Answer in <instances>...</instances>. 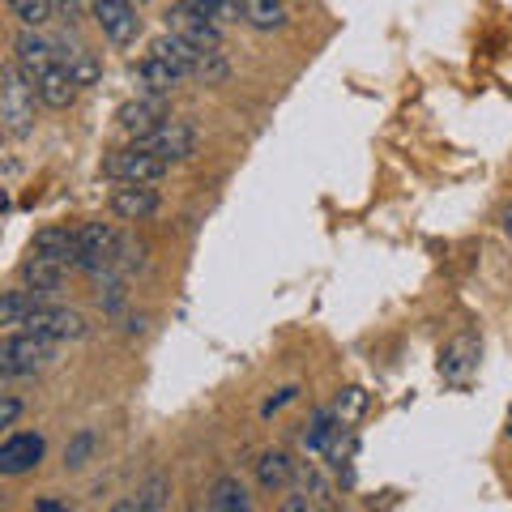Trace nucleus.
Masks as SVG:
<instances>
[{
	"instance_id": "nucleus-1",
	"label": "nucleus",
	"mask_w": 512,
	"mask_h": 512,
	"mask_svg": "<svg viewBox=\"0 0 512 512\" xmlns=\"http://www.w3.org/2000/svg\"><path fill=\"white\" fill-rule=\"evenodd\" d=\"M52 359H56V346L43 338H30V333L0 338V380H26Z\"/></svg>"
},
{
	"instance_id": "nucleus-2",
	"label": "nucleus",
	"mask_w": 512,
	"mask_h": 512,
	"mask_svg": "<svg viewBox=\"0 0 512 512\" xmlns=\"http://www.w3.org/2000/svg\"><path fill=\"white\" fill-rule=\"evenodd\" d=\"M167 35L184 39L192 47H205V52H214L222 43V26L210 22V13H205V0H175L167 9Z\"/></svg>"
},
{
	"instance_id": "nucleus-3",
	"label": "nucleus",
	"mask_w": 512,
	"mask_h": 512,
	"mask_svg": "<svg viewBox=\"0 0 512 512\" xmlns=\"http://www.w3.org/2000/svg\"><path fill=\"white\" fill-rule=\"evenodd\" d=\"M133 146L154 154V158H163V163H180V158L197 154V128H192L188 120H171L167 116L163 124H154L150 133L133 137Z\"/></svg>"
},
{
	"instance_id": "nucleus-4",
	"label": "nucleus",
	"mask_w": 512,
	"mask_h": 512,
	"mask_svg": "<svg viewBox=\"0 0 512 512\" xmlns=\"http://www.w3.org/2000/svg\"><path fill=\"white\" fill-rule=\"evenodd\" d=\"M0 120L13 137H26L35 128V86L18 69L0 73Z\"/></svg>"
},
{
	"instance_id": "nucleus-5",
	"label": "nucleus",
	"mask_w": 512,
	"mask_h": 512,
	"mask_svg": "<svg viewBox=\"0 0 512 512\" xmlns=\"http://www.w3.org/2000/svg\"><path fill=\"white\" fill-rule=\"evenodd\" d=\"M86 316L73 312V308H60V303H39L35 312H30V320L22 325V333H30V338H43V342H77L86 338Z\"/></svg>"
},
{
	"instance_id": "nucleus-6",
	"label": "nucleus",
	"mask_w": 512,
	"mask_h": 512,
	"mask_svg": "<svg viewBox=\"0 0 512 512\" xmlns=\"http://www.w3.org/2000/svg\"><path fill=\"white\" fill-rule=\"evenodd\" d=\"M120 256V235L107 222H82L77 227V269L86 274H107Z\"/></svg>"
},
{
	"instance_id": "nucleus-7",
	"label": "nucleus",
	"mask_w": 512,
	"mask_h": 512,
	"mask_svg": "<svg viewBox=\"0 0 512 512\" xmlns=\"http://www.w3.org/2000/svg\"><path fill=\"white\" fill-rule=\"evenodd\" d=\"M86 9L94 13L99 30H103V35L116 43V47L137 43L141 18H137V5H133V0H86Z\"/></svg>"
},
{
	"instance_id": "nucleus-8",
	"label": "nucleus",
	"mask_w": 512,
	"mask_h": 512,
	"mask_svg": "<svg viewBox=\"0 0 512 512\" xmlns=\"http://www.w3.org/2000/svg\"><path fill=\"white\" fill-rule=\"evenodd\" d=\"M103 175L107 180H116V184H154V180H163L167 175V163L163 158H154L146 150H137V146H128V150H116L103 163Z\"/></svg>"
},
{
	"instance_id": "nucleus-9",
	"label": "nucleus",
	"mask_w": 512,
	"mask_h": 512,
	"mask_svg": "<svg viewBox=\"0 0 512 512\" xmlns=\"http://www.w3.org/2000/svg\"><path fill=\"white\" fill-rule=\"evenodd\" d=\"M47 444L39 431H13V436L0 444V474L5 478H18V474H30L43 461Z\"/></svg>"
},
{
	"instance_id": "nucleus-10",
	"label": "nucleus",
	"mask_w": 512,
	"mask_h": 512,
	"mask_svg": "<svg viewBox=\"0 0 512 512\" xmlns=\"http://www.w3.org/2000/svg\"><path fill=\"white\" fill-rule=\"evenodd\" d=\"M13 52H18V73L26 77L30 86H35L47 69H56V64H60L56 43H52V39H43L39 30H22L18 43H13Z\"/></svg>"
},
{
	"instance_id": "nucleus-11",
	"label": "nucleus",
	"mask_w": 512,
	"mask_h": 512,
	"mask_svg": "<svg viewBox=\"0 0 512 512\" xmlns=\"http://www.w3.org/2000/svg\"><path fill=\"white\" fill-rule=\"evenodd\" d=\"M111 214L124 218V222H141L158 214V192L146 188V184H120L116 192H111Z\"/></svg>"
},
{
	"instance_id": "nucleus-12",
	"label": "nucleus",
	"mask_w": 512,
	"mask_h": 512,
	"mask_svg": "<svg viewBox=\"0 0 512 512\" xmlns=\"http://www.w3.org/2000/svg\"><path fill=\"white\" fill-rule=\"evenodd\" d=\"M22 278H26V291H35V295H56V291H60V282L69 278V265L47 261V256L30 252V261L22 265Z\"/></svg>"
},
{
	"instance_id": "nucleus-13",
	"label": "nucleus",
	"mask_w": 512,
	"mask_h": 512,
	"mask_svg": "<svg viewBox=\"0 0 512 512\" xmlns=\"http://www.w3.org/2000/svg\"><path fill=\"white\" fill-rule=\"evenodd\" d=\"M30 252H39V256H47V261H60V265L77 269V231H69V227H43L35 235V248H30Z\"/></svg>"
},
{
	"instance_id": "nucleus-14",
	"label": "nucleus",
	"mask_w": 512,
	"mask_h": 512,
	"mask_svg": "<svg viewBox=\"0 0 512 512\" xmlns=\"http://www.w3.org/2000/svg\"><path fill=\"white\" fill-rule=\"evenodd\" d=\"M120 128L124 133H133V137H141V133H150L154 124H163L167 120V111H163V99H146V94H141L137 103H124L120 107Z\"/></svg>"
},
{
	"instance_id": "nucleus-15",
	"label": "nucleus",
	"mask_w": 512,
	"mask_h": 512,
	"mask_svg": "<svg viewBox=\"0 0 512 512\" xmlns=\"http://www.w3.org/2000/svg\"><path fill=\"white\" fill-rule=\"evenodd\" d=\"M35 94H39V103H43V107L64 111V107H73V99H77V82L56 64V69H47L39 82H35Z\"/></svg>"
},
{
	"instance_id": "nucleus-16",
	"label": "nucleus",
	"mask_w": 512,
	"mask_h": 512,
	"mask_svg": "<svg viewBox=\"0 0 512 512\" xmlns=\"http://www.w3.org/2000/svg\"><path fill=\"white\" fill-rule=\"evenodd\" d=\"M137 82H141V90H146V99H163V94H171L175 86L184 82V77L175 73V69H167L158 56L146 52V60L137 64Z\"/></svg>"
},
{
	"instance_id": "nucleus-17",
	"label": "nucleus",
	"mask_w": 512,
	"mask_h": 512,
	"mask_svg": "<svg viewBox=\"0 0 512 512\" xmlns=\"http://www.w3.org/2000/svg\"><path fill=\"white\" fill-rule=\"evenodd\" d=\"M291 478H295V461H291L286 448H269V453H261V461H256V483H261L265 491H282Z\"/></svg>"
},
{
	"instance_id": "nucleus-18",
	"label": "nucleus",
	"mask_w": 512,
	"mask_h": 512,
	"mask_svg": "<svg viewBox=\"0 0 512 512\" xmlns=\"http://www.w3.org/2000/svg\"><path fill=\"white\" fill-rule=\"evenodd\" d=\"M39 303H43V295H35V291H5L0 295V329H22Z\"/></svg>"
},
{
	"instance_id": "nucleus-19",
	"label": "nucleus",
	"mask_w": 512,
	"mask_h": 512,
	"mask_svg": "<svg viewBox=\"0 0 512 512\" xmlns=\"http://www.w3.org/2000/svg\"><path fill=\"white\" fill-rule=\"evenodd\" d=\"M244 22L256 30H278L286 26V9L282 0H244Z\"/></svg>"
},
{
	"instance_id": "nucleus-20",
	"label": "nucleus",
	"mask_w": 512,
	"mask_h": 512,
	"mask_svg": "<svg viewBox=\"0 0 512 512\" xmlns=\"http://www.w3.org/2000/svg\"><path fill=\"white\" fill-rule=\"evenodd\" d=\"M210 512H248V491L239 487V478H218L210 491Z\"/></svg>"
},
{
	"instance_id": "nucleus-21",
	"label": "nucleus",
	"mask_w": 512,
	"mask_h": 512,
	"mask_svg": "<svg viewBox=\"0 0 512 512\" xmlns=\"http://www.w3.org/2000/svg\"><path fill=\"white\" fill-rule=\"evenodd\" d=\"M9 9L18 13L26 30H39L43 22H52V0H9Z\"/></svg>"
},
{
	"instance_id": "nucleus-22",
	"label": "nucleus",
	"mask_w": 512,
	"mask_h": 512,
	"mask_svg": "<svg viewBox=\"0 0 512 512\" xmlns=\"http://www.w3.org/2000/svg\"><path fill=\"white\" fill-rule=\"evenodd\" d=\"M333 410H316L312 414V423H308V431H303V448H312V453H320V448L329 444V436H333Z\"/></svg>"
},
{
	"instance_id": "nucleus-23",
	"label": "nucleus",
	"mask_w": 512,
	"mask_h": 512,
	"mask_svg": "<svg viewBox=\"0 0 512 512\" xmlns=\"http://www.w3.org/2000/svg\"><path fill=\"white\" fill-rule=\"evenodd\" d=\"M94 444H99V440H94V431H82V436H73V444L64 448V466H69V470H82L86 461H90V453H94Z\"/></svg>"
},
{
	"instance_id": "nucleus-24",
	"label": "nucleus",
	"mask_w": 512,
	"mask_h": 512,
	"mask_svg": "<svg viewBox=\"0 0 512 512\" xmlns=\"http://www.w3.org/2000/svg\"><path fill=\"white\" fill-rule=\"evenodd\" d=\"M205 13H210L214 26L244 22V0H205Z\"/></svg>"
},
{
	"instance_id": "nucleus-25",
	"label": "nucleus",
	"mask_w": 512,
	"mask_h": 512,
	"mask_svg": "<svg viewBox=\"0 0 512 512\" xmlns=\"http://www.w3.org/2000/svg\"><path fill=\"white\" fill-rule=\"evenodd\" d=\"M82 9H86V0H52V18L60 22H82Z\"/></svg>"
},
{
	"instance_id": "nucleus-26",
	"label": "nucleus",
	"mask_w": 512,
	"mask_h": 512,
	"mask_svg": "<svg viewBox=\"0 0 512 512\" xmlns=\"http://www.w3.org/2000/svg\"><path fill=\"white\" fill-rule=\"evenodd\" d=\"M22 419V402H18V397H0V427H13V423H18Z\"/></svg>"
},
{
	"instance_id": "nucleus-27",
	"label": "nucleus",
	"mask_w": 512,
	"mask_h": 512,
	"mask_svg": "<svg viewBox=\"0 0 512 512\" xmlns=\"http://www.w3.org/2000/svg\"><path fill=\"white\" fill-rule=\"evenodd\" d=\"M295 397H299V389H295V384H291V389H282L278 397H269V402H265V410H261V414H265V419H269V414H274V410H282L286 402H295Z\"/></svg>"
},
{
	"instance_id": "nucleus-28",
	"label": "nucleus",
	"mask_w": 512,
	"mask_h": 512,
	"mask_svg": "<svg viewBox=\"0 0 512 512\" xmlns=\"http://www.w3.org/2000/svg\"><path fill=\"white\" fill-rule=\"evenodd\" d=\"M35 512H69V504H60L56 495H43V500H35Z\"/></svg>"
},
{
	"instance_id": "nucleus-29",
	"label": "nucleus",
	"mask_w": 512,
	"mask_h": 512,
	"mask_svg": "<svg viewBox=\"0 0 512 512\" xmlns=\"http://www.w3.org/2000/svg\"><path fill=\"white\" fill-rule=\"evenodd\" d=\"M278 512H312V504H308V495H291V500H286Z\"/></svg>"
},
{
	"instance_id": "nucleus-30",
	"label": "nucleus",
	"mask_w": 512,
	"mask_h": 512,
	"mask_svg": "<svg viewBox=\"0 0 512 512\" xmlns=\"http://www.w3.org/2000/svg\"><path fill=\"white\" fill-rule=\"evenodd\" d=\"M111 512H137V500H120V504L111 508Z\"/></svg>"
},
{
	"instance_id": "nucleus-31",
	"label": "nucleus",
	"mask_w": 512,
	"mask_h": 512,
	"mask_svg": "<svg viewBox=\"0 0 512 512\" xmlns=\"http://www.w3.org/2000/svg\"><path fill=\"white\" fill-rule=\"evenodd\" d=\"M500 222H504V235L512 239V205H508V210H504V218H500Z\"/></svg>"
},
{
	"instance_id": "nucleus-32",
	"label": "nucleus",
	"mask_w": 512,
	"mask_h": 512,
	"mask_svg": "<svg viewBox=\"0 0 512 512\" xmlns=\"http://www.w3.org/2000/svg\"><path fill=\"white\" fill-rule=\"evenodd\" d=\"M0 397H5V380H0Z\"/></svg>"
},
{
	"instance_id": "nucleus-33",
	"label": "nucleus",
	"mask_w": 512,
	"mask_h": 512,
	"mask_svg": "<svg viewBox=\"0 0 512 512\" xmlns=\"http://www.w3.org/2000/svg\"><path fill=\"white\" fill-rule=\"evenodd\" d=\"M508 423H512V414H508ZM508 431H512V427H508Z\"/></svg>"
},
{
	"instance_id": "nucleus-34",
	"label": "nucleus",
	"mask_w": 512,
	"mask_h": 512,
	"mask_svg": "<svg viewBox=\"0 0 512 512\" xmlns=\"http://www.w3.org/2000/svg\"><path fill=\"white\" fill-rule=\"evenodd\" d=\"M312 512H316V508H312Z\"/></svg>"
}]
</instances>
